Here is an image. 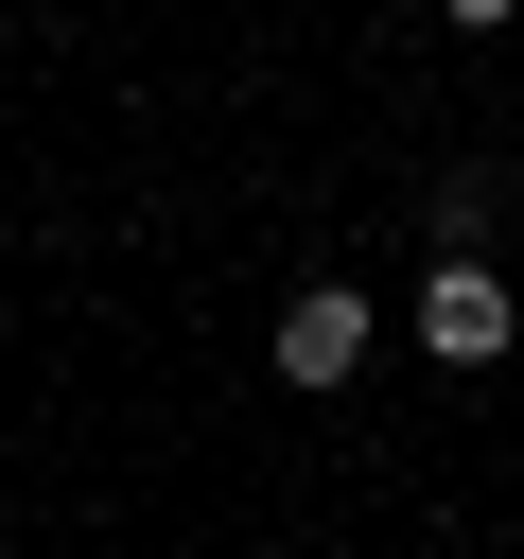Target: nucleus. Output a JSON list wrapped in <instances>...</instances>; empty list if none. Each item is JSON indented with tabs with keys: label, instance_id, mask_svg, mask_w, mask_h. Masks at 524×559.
<instances>
[{
	"label": "nucleus",
	"instance_id": "f03ea898",
	"mask_svg": "<svg viewBox=\"0 0 524 559\" xmlns=\"http://www.w3.org/2000/svg\"><path fill=\"white\" fill-rule=\"evenodd\" d=\"M367 332H384V314H367L349 280H314V297H279V384H314V402H332V384L367 367Z\"/></svg>",
	"mask_w": 524,
	"mask_h": 559
},
{
	"label": "nucleus",
	"instance_id": "20e7f679",
	"mask_svg": "<svg viewBox=\"0 0 524 559\" xmlns=\"http://www.w3.org/2000/svg\"><path fill=\"white\" fill-rule=\"evenodd\" d=\"M437 17H454V35H507V17H524V0H437Z\"/></svg>",
	"mask_w": 524,
	"mask_h": 559
},
{
	"label": "nucleus",
	"instance_id": "7ed1b4c3",
	"mask_svg": "<svg viewBox=\"0 0 524 559\" xmlns=\"http://www.w3.org/2000/svg\"><path fill=\"white\" fill-rule=\"evenodd\" d=\"M489 210H507V175H489V157H454V175H437V245H489Z\"/></svg>",
	"mask_w": 524,
	"mask_h": 559
},
{
	"label": "nucleus",
	"instance_id": "f257e3e1",
	"mask_svg": "<svg viewBox=\"0 0 524 559\" xmlns=\"http://www.w3.org/2000/svg\"><path fill=\"white\" fill-rule=\"evenodd\" d=\"M402 332H419L437 367H507V349H524V297L489 280V245H437V280L402 297Z\"/></svg>",
	"mask_w": 524,
	"mask_h": 559
}]
</instances>
